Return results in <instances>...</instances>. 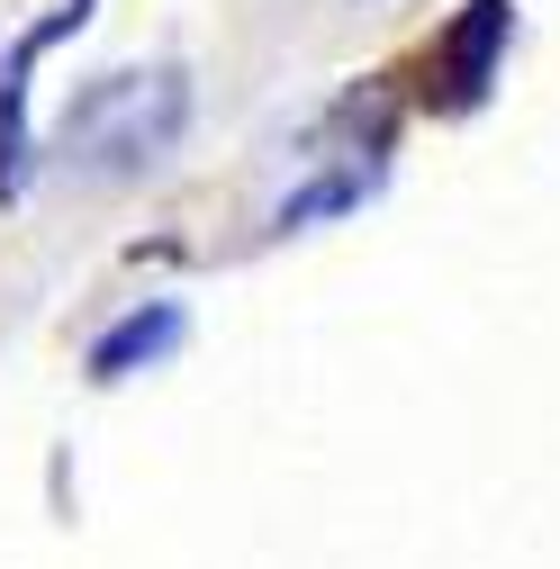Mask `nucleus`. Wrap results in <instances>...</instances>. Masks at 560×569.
Wrapping results in <instances>:
<instances>
[{
	"label": "nucleus",
	"mask_w": 560,
	"mask_h": 569,
	"mask_svg": "<svg viewBox=\"0 0 560 569\" xmlns=\"http://www.w3.org/2000/svg\"><path fill=\"white\" fill-rule=\"evenodd\" d=\"M190 127V73L181 63H146V73H100L91 91H73V109H63L54 127V154L82 163V172H154Z\"/></svg>",
	"instance_id": "nucleus-1"
},
{
	"label": "nucleus",
	"mask_w": 560,
	"mask_h": 569,
	"mask_svg": "<svg viewBox=\"0 0 560 569\" xmlns=\"http://www.w3.org/2000/svg\"><path fill=\"white\" fill-rule=\"evenodd\" d=\"M100 19V0H46V10L0 46V208H19L46 163V127H37V73Z\"/></svg>",
	"instance_id": "nucleus-2"
},
{
	"label": "nucleus",
	"mask_w": 560,
	"mask_h": 569,
	"mask_svg": "<svg viewBox=\"0 0 560 569\" xmlns=\"http://www.w3.org/2000/svg\"><path fill=\"white\" fill-rule=\"evenodd\" d=\"M507 37H516V0H461V10L434 28L426 46V82H416V109L434 118H470L507 73Z\"/></svg>",
	"instance_id": "nucleus-3"
},
{
	"label": "nucleus",
	"mask_w": 560,
	"mask_h": 569,
	"mask_svg": "<svg viewBox=\"0 0 560 569\" xmlns=\"http://www.w3.org/2000/svg\"><path fill=\"white\" fill-rule=\"evenodd\" d=\"M181 335H190L181 299H146V308H127V317H118V326L82 352V371H91V389H118V380H136V371L172 362V352H181Z\"/></svg>",
	"instance_id": "nucleus-4"
}]
</instances>
